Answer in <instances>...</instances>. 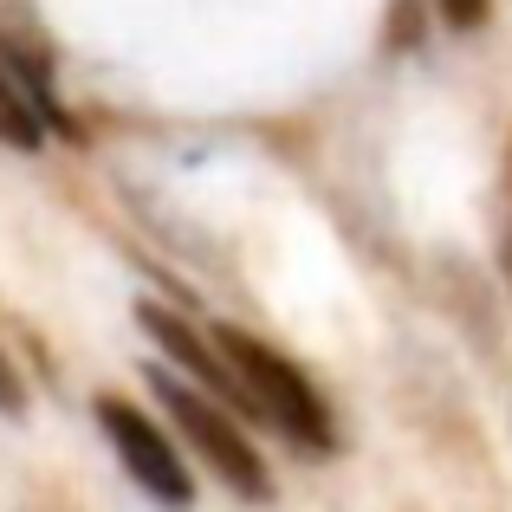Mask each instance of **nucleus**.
<instances>
[{
    "label": "nucleus",
    "instance_id": "nucleus-6",
    "mask_svg": "<svg viewBox=\"0 0 512 512\" xmlns=\"http://www.w3.org/2000/svg\"><path fill=\"white\" fill-rule=\"evenodd\" d=\"M506 221H500V247H506V279H512V156H506Z\"/></svg>",
    "mask_w": 512,
    "mask_h": 512
},
{
    "label": "nucleus",
    "instance_id": "nucleus-1",
    "mask_svg": "<svg viewBox=\"0 0 512 512\" xmlns=\"http://www.w3.org/2000/svg\"><path fill=\"white\" fill-rule=\"evenodd\" d=\"M214 350L234 363L240 389H247L253 415H260L266 428H279L299 454H331V415H325V402H318V389L305 383V370H292L273 344L247 338V331H234V325H214Z\"/></svg>",
    "mask_w": 512,
    "mask_h": 512
},
{
    "label": "nucleus",
    "instance_id": "nucleus-7",
    "mask_svg": "<svg viewBox=\"0 0 512 512\" xmlns=\"http://www.w3.org/2000/svg\"><path fill=\"white\" fill-rule=\"evenodd\" d=\"M0 409H20V383H13L7 357H0Z\"/></svg>",
    "mask_w": 512,
    "mask_h": 512
},
{
    "label": "nucleus",
    "instance_id": "nucleus-3",
    "mask_svg": "<svg viewBox=\"0 0 512 512\" xmlns=\"http://www.w3.org/2000/svg\"><path fill=\"white\" fill-rule=\"evenodd\" d=\"M98 428L111 435L117 461L130 467V480H137L150 500H163V506H175V512L195 500V487H188V467H182V454H175V441L137 409V402H124V396H98Z\"/></svg>",
    "mask_w": 512,
    "mask_h": 512
},
{
    "label": "nucleus",
    "instance_id": "nucleus-5",
    "mask_svg": "<svg viewBox=\"0 0 512 512\" xmlns=\"http://www.w3.org/2000/svg\"><path fill=\"white\" fill-rule=\"evenodd\" d=\"M435 7H441V20H448V26H461V33L487 20V0H435Z\"/></svg>",
    "mask_w": 512,
    "mask_h": 512
},
{
    "label": "nucleus",
    "instance_id": "nucleus-2",
    "mask_svg": "<svg viewBox=\"0 0 512 512\" xmlns=\"http://www.w3.org/2000/svg\"><path fill=\"white\" fill-rule=\"evenodd\" d=\"M150 389L163 396L175 435H182L188 448L208 461V474L221 480V487H234L247 506H266V500H273V474H266L260 448H253V441L234 428V415H227L221 402H208L201 389H188L182 376H163V370H150Z\"/></svg>",
    "mask_w": 512,
    "mask_h": 512
},
{
    "label": "nucleus",
    "instance_id": "nucleus-4",
    "mask_svg": "<svg viewBox=\"0 0 512 512\" xmlns=\"http://www.w3.org/2000/svg\"><path fill=\"white\" fill-rule=\"evenodd\" d=\"M39 117L46 111H33V104L20 98V85H13V59H0V137H7L13 150H33L39 143Z\"/></svg>",
    "mask_w": 512,
    "mask_h": 512
}]
</instances>
